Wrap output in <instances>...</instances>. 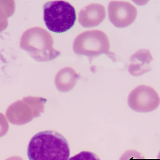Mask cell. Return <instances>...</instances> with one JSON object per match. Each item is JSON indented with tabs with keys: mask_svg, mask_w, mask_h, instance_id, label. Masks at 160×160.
Wrapping results in <instances>:
<instances>
[{
	"mask_svg": "<svg viewBox=\"0 0 160 160\" xmlns=\"http://www.w3.org/2000/svg\"><path fill=\"white\" fill-rule=\"evenodd\" d=\"M69 160H101L96 154L91 152H81Z\"/></svg>",
	"mask_w": 160,
	"mask_h": 160,
	"instance_id": "4fadbf2b",
	"label": "cell"
},
{
	"mask_svg": "<svg viewBox=\"0 0 160 160\" xmlns=\"http://www.w3.org/2000/svg\"><path fill=\"white\" fill-rule=\"evenodd\" d=\"M119 160H145V158L140 154V152L135 150H129L122 154Z\"/></svg>",
	"mask_w": 160,
	"mask_h": 160,
	"instance_id": "7c38bea8",
	"label": "cell"
},
{
	"mask_svg": "<svg viewBox=\"0 0 160 160\" xmlns=\"http://www.w3.org/2000/svg\"><path fill=\"white\" fill-rule=\"evenodd\" d=\"M157 158H158V160H160V152H159V153L158 154V157H157Z\"/></svg>",
	"mask_w": 160,
	"mask_h": 160,
	"instance_id": "2e32d148",
	"label": "cell"
},
{
	"mask_svg": "<svg viewBox=\"0 0 160 160\" xmlns=\"http://www.w3.org/2000/svg\"><path fill=\"white\" fill-rule=\"evenodd\" d=\"M128 105L136 112H151L155 111L160 104L158 92L150 86L139 85L128 96Z\"/></svg>",
	"mask_w": 160,
	"mask_h": 160,
	"instance_id": "8992f818",
	"label": "cell"
},
{
	"mask_svg": "<svg viewBox=\"0 0 160 160\" xmlns=\"http://www.w3.org/2000/svg\"><path fill=\"white\" fill-rule=\"evenodd\" d=\"M15 12V2L13 0H0V32H3L8 26V18Z\"/></svg>",
	"mask_w": 160,
	"mask_h": 160,
	"instance_id": "8fae6325",
	"label": "cell"
},
{
	"mask_svg": "<svg viewBox=\"0 0 160 160\" xmlns=\"http://www.w3.org/2000/svg\"><path fill=\"white\" fill-rule=\"evenodd\" d=\"M73 52L77 55L86 56L92 62V58L102 54L114 56L110 52V42L104 32L96 31H87L78 35L73 42Z\"/></svg>",
	"mask_w": 160,
	"mask_h": 160,
	"instance_id": "277c9868",
	"label": "cell"
},
{
	"mask_svg": "<svg viewBox=\"0 0 160 160\" xmlns=\"http://www.w3.org/2000/svg\"><path fill=\"white\" fill-rule=\"evenodd\" d=\"M138 11L135 6L125 1H112L108 6V17L117 28H125L135 21Z\"/></svg>",
	"mask_w": 160,
	"mask_h": 160,
	"instance_id": "52a82bcc",
	"label": "cell"
},
{
	"mask_svg": "<svg viewBox=\"0 0 160 160\" xmlns=\"http://www.w3.org/2000/svg\"><path fill=\"white\" fill-rule=\"evenodd\" d=\"M75 8L65 1H50L44 5V21L49 31L63 33L76 23Z\"/></svg>",
	"mask_w": 160,
	"mask_h": 160,
	"instance_id": "3957f363",
	"label": "cell"
},
{
	"mask_svg": "<svg viewBox=\"0 0 160 160\" xmlns=\"http://www.w3.org/2000/svg\"><path fill=\"white\" fill-rule=\"evenodd\" d=\"M27 155L29 160H69L68 141L58 132H38L29 143Z\"/></svg>",
	"mask_w": 160,
	"mask_h": 160,
	"instance_id": "6da1fadb",
	"label": "cell"
},
{
	"mask_svg": "<svg viewBox=\"0 0 160 160\" xmlns=\"http://www.w3.org/2000/svg\"><path fill=\"white\" fill-rule=\"evenodd\" d=\"M152 59V53L148 50L140 49L130 58L129 73L134 77H139L146 72H149L152 70L151 63Z\"/></svg>",
	"mask_w": 160,
	"mask_h": 160,
	"instance_id": "9c48e42d",
	"label": "cell"
},
{
	"mask_svg": "<svg viewBox=\"0 0 160 160\" xmlns=\"http://www.w3.org/2000/svg\"><path fill=\"white\" fill-rule=\"evenodd\" d=\"M105 18V9L99 4H91L79 12L78 22L84 28L99 25Z\"/></svg>",
	"mask_w": 160,
	"mask_h": 160,
	"instance_id": "ba28073f",
	"label": "cell"
},
{
	"mask_svg": "<svg viewBox=\"0 0 160 160\" xmlns=\"http://www.w3.org/2000/svg\"><path fill=\"white\" fill-rule=\"evenodd\" d=\"M46 100L37 97H25L11 104L5 117L9 122L15 125H23L39 117L44 111Z\"/></svg>",
	"mask_w": 160,
	"mask_h": 160,
	"instance_id": "5b68a950",
	"label": "cell"
},
{
	"mask_svg": "<svg viewBox=\"0 0 160 160\" xmlns=\"http://www.w3.org/2000/svg\"><path fill=\"white\" fill-rule=\"evenodd\" d=\"M79 75L71 67H65L57 73L55 84L57 89L61 92H68L72 91L76 85Z\"/></svg>",
	"mask_w": 160,
	"mask_h": 160,
	"instance_id": "30bf717a",
	"label": "cell"
},
{
	"mask_svg": "<svg viewBox=\"0 0 160 160\" xmlns=\"http://www.w3.org/2000/svg\"><path fill=\"white\" fill-rule=\"evenodd\" d=\"M6 160H24L22 158H20V157H12V158H7Z\"/></svg>",
	"mask_w": 160,
	"mask_h": 160,
	"instance_id": "9a60e30c",
	"label": "cell"
},
{
	"mask_svg": "<svg viewBox=\"0 0 160 160\" xmlns=\"http://www.w3.org/2000/svg\"><path fill=\"white\" fill-rule=\"evenodd\" d=\"M53 44L52 35L40 27L26 30L20 39V48L29 52L38 62H47L59 56L60 52L54 49Z\"/></svg>",
	"mask_w": 160,
	"mask_h": 160,
	"instance_id": "7a4b0ae2",
	"label": "cell"
},
{
	"mask_svg": "<svg viewBox=\"0 0 160 160\" xmlns=\"http://www.w3.org/2000/svg\"><path fill=\"white\" fill-rule=\"evenodd\" d=\"M9 130V124L7 118L4 114L0 113V138L4 137Z\"/></svg>",
	"mask_w": 160,
	"mask_h": 160,
	"instance_id": "5bb4252c",
	"label": "cell"
}]
</instances>
